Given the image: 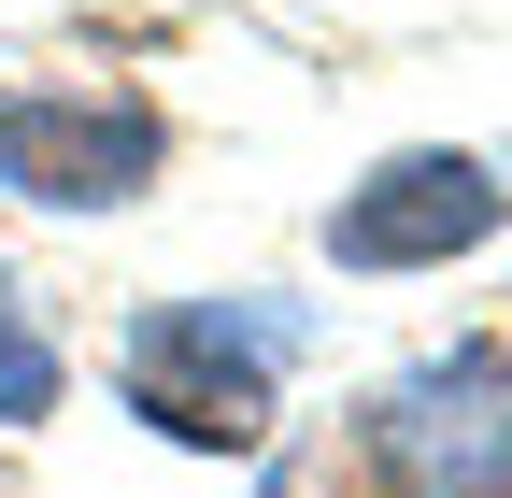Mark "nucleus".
<instances>
[{"instance_id": "obj_1", "label": "nucleus", "mask_w": 512, "mask_h": 498, "mask_svg": "<svg viewBox=\"0 0 512 498\" xmlns=\"http://www.w3.org/2000/svg\"><path fill=\"white\" fill-rule=\"evenodd\" d=\"M285 356H299V328L256 314V299H157V314L128 328V399H143L171 442H256Z\"/></svg>"}, {"instance_id": "obj_2", "label": "nucleus", "mask_w": 512, "mask_h": 498, "mask_svg": "<svg viewBox=\"0 0 512 498\" xmlns=\"http://www.w3.org/2000/svg\"><path fill=\"white\" fill-rule=\"evenodd\" d=\"M370 470L399 498H512V342H456L370 399Z\"/></svg>"}, {"instance_id": "obj_3", "label": "nucleus", "mask_w": 512, "mask_h": 498, "mask_svg": "<svg viewBox=\"0 0 512 498\" xmlns=\"http://www.w3.org/2000/svg\"><path fill=\"white\" fill-rule=\"evenodd\" d=\"M171 157L157 100H114V86H15L0 100V185L43 214H100V200H143Z\"/></svg>"}, {"instance_id": "obj_4", "label": "nucleus", "mask_w": 512, "mask_h": 498, "mask_svg": "<svg viewBox=\"0 0 512 498\" xmlns=\"http://www.w3.org/2000/svg\"><path fill=\"white\" fill-rule=\"evenodd\" d=\"M498 171L456 157V143H413V157H384L370 185H342L328 200V257L342 271H441V257H470V242H498Z\"/></svg>"}, {"instance_id": "obj_5", "label": "nucleus", "mask_w": 512, "mask_h": 498, "mask_svg": "<svg viewBox=\"0 0 512 498\" xmlns=\"http://www.w3.org/2000/svg\"><path fill=\"white\" fill-rule=\"evenodd\" d=\"M43 413H57V342L29 328L15 271H0V427H43Z\"/></svg>"}]
</instances>
